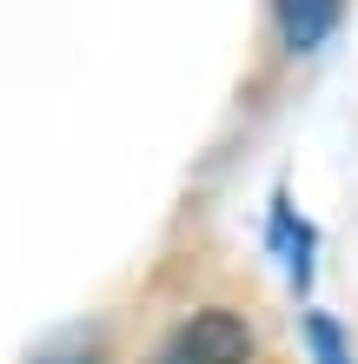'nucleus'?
Listing matches in <instances>:
<instances>
[{
	"label": "nucleus",
	"mask_w": 358,
	"mask_h": 364,
	"mask_svg": "<svg viewBox=\"0 0 358 364\" xmlns=\"http://www.w3.org/2000/svg\"><path fill=\"white\" fill-rule=\"evenodd\" d=\"M252 358V331L239 311H199L166 338L159 364H246Z\"/></svg>",
	"instance_id": "1"
},
{
	"label": "nucleus",
	"mask_w": 358,
	"mask_h": 364,
	"mask_svg": "<svg viewBox=\"0 0 358 364\" xmlns=\"http://www.w3.org/2000/svg\"><path fill=\"white\" fill-rule=\"evenodd\" d=\"M339 20V0H279V33L292 53H312Z\"/></svg>",
	"instance_id": "2"
},
{
	"label": "nucleus",
	"mask_w": 358,
	"mask_h": 364,
	"mask_svg": "<svg viewBox=\"0 0 358 364\" xmlns=\"http://www.w3.org/2000/svg\"><path fill=\"white\" fill-rule=\"evenodd\" d=\"M272 225H279V245L292 252V285H305V278H312V225L285 199H279V212H272Z\"/></svg>",
	"instance_id": "3"
},
{
	"label": "nucleus",
	"mask_w": 358,
	"mask_h": 364,
	"mask_svg": "<svg viewBox=\"0 0 358 364\" xmlns=\"http://www.w3.org/2000/svg\"><path fill=\"white\" fill-rule=\"evenodd\" d=\"M305 338H312V358H319V364H352V358H345V331L332 325V318L312 311V318H305Z\"/></svg>",
	"instance_id": "4"
}]
</instances>
